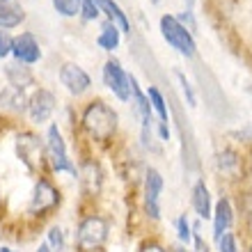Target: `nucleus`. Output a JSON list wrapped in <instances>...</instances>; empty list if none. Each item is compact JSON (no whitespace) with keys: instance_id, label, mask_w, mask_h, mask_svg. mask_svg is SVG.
Instances as JSON below:
<instances>
[{"instance_id":"obj_1","label":"nucleus","mask_w":252,"mask_h":252,"mask_svg":"<svg viewBox=\"0 0 252 252\" xmlns=\"http://www.w3.org/2000/svg\"><path fill=\"white\" fill-rule=\"evenodd\" d=\"M80 124L85 128V133L96 142H108L117 131V113L108 106L106 101H92L90 106L83 110Z\"/></svg>"},{"instance_id":"obj_2","label":"nucleus","mask_w":252,"mask_h":252,"mask_svg":"<svg viewBox=\"0 0 252 252\" xmlns=\"http://www.w3.org/2000/svg\"><path fill=\"white\" fill-rule=\"evenodd\" d=\"M44 145H46V163L51 165L53 172H58V174L66 172V174H71V177H78V167L69 158L66 142H64V138H62V131L58 128V124L48 126Z\"/></svg>"},{"instance_id":"obj_3","label":"nucleus","mask_w":252,"mask_h":252,"mask_svg":"<svg viewBox=\"0 0 252 252\" xmlns=\"http://www.w3.org/2000/svg\"><path fill=\"white\" fill-rule=\"evenodd\" d=\"M14 149H16V156L26 165L28 172L39 174L44 170V165H46V145L37 133H19L16 142H14Z\"/></svg>"},{"instance_id":"obj_4","label":"nucleus","mask_w":252,"mask_h":252,"mask_svg":"<svg viewBox=\"0 0 252 252\" xmlns=\"http://www.w3.org/2000/svg\"><path fill=\"white\" fill-rule=\"evenodd\" d=\"M108 220L101 218V216H85V218L78 222V229H76V243H78L80 252H96L106 246L108 241Z\"/></svg>"},{"instance_id":"obj_5","label":"nucleus","mask_w":252,"mask_h":252,"mask_svg":"<svg viewBox=\"0 0 252 252\" xmlns=\"http://www.w3.org/2000/svg\"><path fill=\"white\" fill-rule=\"evenodd\" d=\"M160 34H163V39H165L170 46L177 48V51H179L181 55H186V58H192L195 51H197L190 30H188L177 16L165 14V16L160 19Z\"/></svg>"},{"instance_id":"obj_6","label":"nucleus","mask_w":252,"mask_h":252,"mask_svg":"<svg viewBox=\"0 0 252 252\" xmlns=\"http://www.w3.org/2000/svg\"><path fill=\"white\" fill-rule=\"evenodd\" d=\"M58 204H60V190L51 184V179L39 177L32 188V197H30L28 213H32V216H46V213L53 211Z\"/></svg>"},{"instance_id":"obj_7","label":"nucleus","mask_w":252,"mask_h":252,"mask_svg":"<svg viewBox=\"0 0 252 252\" xmlns=\"http://www.w3.org/2000/svg\"><path fill=\"white\" fill-rule=\"evenodd\" d=\"M55 108H58V99H55V94L46 87H39V90H34L32 96L28 99V108L26 113L30 117V122L37 126L46 124L51 117H53Z\"/></svg>"},{"instance_id":"obj_8","label":"nucleus","mask_w":252,"mask_h":252,"mask_svg":"<svg viewBox=\"0 0 252 252\" xmlns=\"http://www.w3.org/2000/svg\"><path fill=\"white\" fill-rule=\"evenodd\" d=\"M103 83L120 101H131V76L124 71L120 60H108L103 64Z\"/></svg>"},{"instance_id":"obj_9","label":"nucleus","mask_w":252,"mask_h":252,"mask_svg":"<svg viewBox=\"0 0 252 252\" xmlns=\"http://www.w3.org/2000/svg\"><path fill=\"white\" fill-rule=\"evenodd\" d=\"M60 83L64 85V90L73 96H83V94L92 87V78L90 73L76 62H64L60 69Z\"/></svg>"},{"instance_id":"obj_10","label":"nucleus","mask_w":252,"mask_h":252,"mask_svg":"<svg viewBox=\"0 0 252 252\" xmlns=\"http://www.w3.org/2000/svg\"><path fill=\"white\" fill-rule=\"evenodd\" d=\"M12 55L14 62H21V64H37L41 60V46L37 37L32 32H21L14 37L12 44Z\"/></svg>"},{"instance_id":"obj_11","label":"nucleus","mask_w":252,"mask_h":252,"mask_svg":"<svg viewBox=\"0 0 252 252\" xmlns=\"http://www.w3.org/2000/svg\"><path fill=\"white\" fill-rule=\"evenodd\" d=\"M160 192H163V177H160L158 170L149 167L145 174V211L152 220L160 218V206H158Z\"/></svg>"},{"instance_id":"obj_12","label":"nucleus","mask_w":252,"mask_h":252,"mask_svg":"<svg viewBox=\"0 0 252 252\" xmlns=\"http://www.w3.org/2000/svg\"><path fill=\"white\" fill-rule=\"evenodd\" d=\"M78 181H80L85 195H96V192L101 190V184H103V172H101L99 163L85 160V163L78 167Z\"/></svg>"},{"instance_id":"obj_13","label":"nucleus","mask_w":252,"mask_h":252,"mask_svg":"<svg viewBox=\"0 0 252 252\" xmlns=\"http://www.w3.org/2000/svg\"><path fill=\"white\" fill-rule=\"evenodd\" d=\"M234 213H232V204L227 197H220L216 204V213H213V239L220 241L225 236V232L232 227Z\"/></svg>"},{"instance_id":"obj_14","label":"nucleus","mask_w":252,"mask_h":252,"mask_svg":"<svg viewBox=\"0 0 252 252\" xmlns=\"http://www.w3.org/2000/svg\"><path fill=\"white\" fill-rule=\"evenodd\" d=\"M5 76L7 83L16 90H26V87L34 85V73L28 64H21V62H9L5 66Z\"/></svg>"},{"instance_id":"obj_15","label":"nucleus","mask_w":252,"mask_h":252,"mask_svg":"<svg viewBox=\"0 0 252 252\" xmlns=\"http://www.w3.org/2000/svg\"><path fill=\"white\" fill-rule=\"evenodd\" d=\"M96 5H99V12L106 16V21H110V23L120 28V32H131L128 16L122 12V7L115 0H96Z\"/></svg>"},{"instance_id":"obj_16","label":"nucleus","mask_w":252,"mask_h":252,"mask_svg":"<svg viewBox=\"0 0 252 252\" xmlns=\"http://www.w3.org/2000/svg\"><path fill=\"white\" fill-rule=\"evenodd\" d=\"M26 21V12L23 7L16 2H0V30H14Z\"/></svg>"},{"instance_id":"obj_17","label":"nucleus","mask_w":252,"mask_h":252,"mask_svg":"<svg viewBox=\"0 0 252 252\" xmlns=\"http://www.w3.org/2000/svg\"><path fill=\"white\" fill-rule=\"evenodd\" d=\"M0 108L5 110H12V113H26L28 108V96L23 90H16V87L7 85L2 92H0Z\"/></svg>"},{"instance_id":"obj_18","label":"nucleus","mask_w":252,"mask_h":252,"mask_svg":"<svg viewBox=\"0 0 252 252\" xmlns=\"http://www.w3.org/2000/svg\"><path fill=\"white\" fill-rule=\"evenodd\" d=\"M96 44H99V48L108 51V53L117 51V48H120V44H122V32H120V28L115 26V23H110V21H103V26H101V32H99V37H96Z\"/></svg>"},{"instance_id":"obj_19","label":"nucleus","mask_w":252,"mask_h":252,"mask_svg":"<svg viewBox=\"0 0 252 252\" xmlns=\"http://www.w3.org/2000/svg\"><path fill=\"white\" fill-rule=\"evenodd\" d=\"M192 206H195L199 218H211V195H209V188L204 186V181H197L192 188Z\"/></svg>"},{"instance_id":"obj_20","label":"nucleus","mask_w":252,"mask_h":252,"mask_svg":"<svg viewBox=\"0 0 252 252\" xmlns=\"http://www.w3.org/2000/svg\"><path fill=\"white\" fill-rule=\"evenodd\" d=\"M147 99H149V103H152L154 110L158 113L160 122H163V124H167V122H170V115H167L165 99H163V94H160L158 87H149V90H147Z\"/></svg>"},{"instance_id":"obj_21","label":"nucleus","mask_w":252,"mask_h":252,"mask_svg":"<svg viewBox=\"0 0 252 252\" xmlns=\"http://www.w3.org/2000/svg\"><path fill=\"white\" fill-rule=\"evenodd\" d=\"M53 2V9L64 19H76L80 16V5L83 0H51Z\"/></svg>"},{"instance_id":"obj_22","label":"nucleus","mask_w":252,"mask_h":252,"mask_svg":"<svg viewBox=\"0 0 252 252\" xmlns=\"http://www.w3.org/2000/svg\"><path fill=\"white\" fill-rule=\"evenodd\" d=\"M216 163H218V170H222V172H234L236 165H239V156H236L232 149H222V152L216 156Z\"/></svg>"},{"instance_id":"obj_23","label":"nucleus","mask_w":252,"mask_h":252,"mask_svg":"<svg viewBox=\"0 0 252 252\" xmlns=\"http://www.w3.org/2000/svg\"><path fill=\"white\" fill-rule=\"evenodd\" d=\"M46 243L51 246V250L53 252H62L66 246V241H64V232H62L60 227H51L46 232Z\"/></svg>"},{"instance_id":"obj_24","label":"nucleus","mask_w":252,"mask_h":252,"mask_svg":"<svg viewBox=\"0 0 252 252\" xmlns=\"http://www.w3.org/2000/svg\"><path fill=\"white\" fill-rule=\"evenodd\" d=\"M80 16H83V21H96L99 19L101 12H99L96 0H83V5H80Z\"/></svg>"},{"instance_id":"obj_25","label":"nucleus","mask_w":252,"mask_h":252,"mask_svg":"<svg viewBox=\"0 0 252 252\" xmlns=\"http://www.w3.org/2000/svg\"><path fill=\"white\" fill-rule=\"evenodd\" d=\"M12 44H14V37L7 30H0V60H5L12 55Z\"/></svg>"},{"instance_id":"obj_26","label":"nucleus","mask_w":252,"mask_h":252,"mask_svg":"<svg viewBox=\"0 0 252 252\" xmlns=\"http://www.w3.org/2000/svg\"><path fill=\"white\" fill-rule=\"evenodd\" d=\"M177 78H179L181 83V90H184V94H186V99H188V106H197V99H195V92H192V85L188 83V78L184 76L181 71H177Z\"/></svg>"},{"instance_id":"obj_27","label":"nucleus","mask_w":252,"mask_h":252,"mask_svg":"<svg viewBox=\"0 0 252 252\" xmlns=\"http://www.w3.org/2000/svg\"><path fill=\"white\" fill-rule=\"evenodd\" d=\"M177 229H179V239L188 246V243H190V239H192V232H190V225H188L186 216H181V218L177 220Z\"/></svg>"},{"instance_id":"obj_28","label":"nucleus","mask_w":252,"mask_h":252,"mask_svg":"<svg viewBox=\"0 0 252 252\" xmlns=\"http://www.w3.org/2000/svg\"><path fill=\"white\" fill-rule=\"evenodd\" d=\"M218 246H220V252H239V248H236V239H234L232 234H225V236L218 241Z\"/></svg>"},{"instance_id":"obj_29","label":"nucleus","mask_w":252,"mask_h":252,"mask_svg":"<svg viewBox=\"0 0 252 252\" xmlns=\"http://www.w3.org/2000/svg\"><path fill=\"white\" fill-rule=\"evenodd\" d=\"M138 252H167L165 248H160L158 243H145V246L140 248Z\"/></svg>"},{"instance_id":"obj_30","label":"nucleus","mask_w":252,"mask_h":252,"mask_svg":"<svg viewBox=\"0 0 252 252\" xmlns=\"http://www.w3.org/2000/svg\"><path fill=\"white\" fill-rule=\"evenodd\" d=\"M158 135H160V140H170V128H167V124H163V122L158 124Z\"/></svg>"},{"instance_id":"obj_31","label":"nucleus","mask_w":252,"mask_h":252,"mask_svg":"<svg viewBox=\"0 0 252 252\" xmlns=\"http://www.w3.org/2000/svg\"><path fill=\"white\" fill-rule=\"evenodd\" d=\"M246 216H248V220L252 222V195H248L246 197Z\"/></svg>"},{"instance_id":"obj_32","label":"nucleus","mask_w":252,"mask_h":252,"mask_svg":"<svg viewBox=\"0 0 252 252\" xmlns=\"http://www.w3.org/2000/svg\"><path fill=\"white\" fill-rule=\"evenodd\" d=\"M37 252H53V250H51V246H48L46 241H44V243H39V248H37Z\"/></svg>"},{"instance_id":"obj_33","label":"nucleus","mask_w":252,"mask_h":252,"mask_svg":"<svg viewBox=\"0 0 252 252\" xmlns=\"http://www.w3.org/2000/svg\"><path fill=\"white\" fill-rule=\"evenodd\" d=\"M0 252H14V250H12V248H7V246H2V248H0Z\"/></svg>"},{"instance_id":"obj_34","label":"nucleus","mask_w":252,"mask_h":252,"mask_svg":"<svg viewBox=\"0 0 252 252\" xmlns=\"http://www.w3.org/2000/svg\"><path fill=\"white\" fill-rule=\"evenodd\" d=\"M0 209H2V190H0Z\"/></svg>"},{"instance_id":"obj_35","label":"nucleus","mask_w":252,"mask_h":252,"mask_svg":"<svg viewBox=\"0 0 252 252\" xmlns=\"http://www.w3.org/2000/svg\"><path fill=\"white\" fill-rule=\"evenodd\" d=\"M0 2H14V0H0Z\"/></svg>"},{"instance_id":"obj_36","label":"nucleus","mask_w":252,"mask_h":252,"mask_svg":"<svg viewBox=\"0 0 252 252\" xmlns=\"http://www.w3.org/2000/svg\"><path fill=\"white\" fill-rule=\"evenodd\" d=\"M177 252H188V250H184V248H179V250H177Z\"/></svg>"},{"instance_id":"obj_37","label":"nucleus","mask_w":252,"mask_h":252,"mask_svg":"<svg viewBox=\"0 0 252 252\" xmlns=\"http://www.w3.org/2000/svg\"><path fill=\"white\" fill-rule=\"evenodd\" d=\"M250 252H252V248H250Z\"/></svg>"},{"instance_id":"obj_38","label":"nucleus","mask_w":252,"mask_h":252,"mask_svg":"<svg viewBox=\"0 0 252 252\" xmlns=\"http://www.w3.org/2000/svg\"><path fill=\"white\" fill-rule=\"evenodd\" d=\"M154 2H156V0H154Z\"/></svg>"}]
</instances>
